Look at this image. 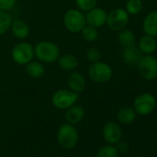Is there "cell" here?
I'll return each mask as SVG.
<instances>
[{
  "label": "cell",
  "instance_id": "obj_27",
  "mask_svg": "<svg viewBox=\"0 0 157 157\" xmlns=\"http://www.w3.org/2000/svg\"><path fill=\"white\" fill-rule=\"evenodd\" d=\"M102 58L101 51L96 47H91L86 52V59L92 64L97 61H100Z\"/></svg>",
  "mask_w": 157,
  "mask_h": 157
},
{
  "label": "cell",
  "instance_id": "obj_12",
  "mask_svg": "<svg viewBox=\"0 0 157 157\" xmlns=\"http://www.w3.org/2000/svg\"><path fill=\"white\" fill-rule=\"evenodd\" d=\"M103 137L109 144H117L122 138V129L116 122H108L103 129Z\"/></svg>",
  "mask_w": 157,
  "mask_h": 157
},
{
  "label": "cell",
  "instance_id": "obj_1",
  "mask_svg": "<svg viewBox=\"0 0 157 157\" xmlns=\"http://www.w3.org/2000/svg\"><path fill=\"white\" fill-rule=\"evenodd\" d=\"M60 56V49L57 44L50 41H41L34 46V57L44 64L56 63Z\"/></svg>",
  "mask_w": 157,
  "mask_h": 157
},
{
  "label": "cell",
  "instance_id": "obj_7",
  "mask_svg": "<svg viewBox=\"0 0 157 157\" xmlns=\"http://www.w3.org/2000/svg\"><path fill=\"white\" fill-rule=\"evenodd\" d=\"M129 21L128 13L123 9H115L107 14L106 25L113 32H119L125 29Z\"/></svg>",
  "mask_w": 157,
  "mask_h": 157
},
{
  "label": "cell",
  "instance_id": "obj_29",
  "mask_svg": "<svg viewBox=\"0 0 157 157\" xmlns=\"http://www.w3.org/2000/svg\"><path fill=\"white\" fill-rule=\"evenodd\" d=\"M117 144V149L118 152L125 153V152L128 151V145L127 142H124V141H123V142H120V141H118Z\"/></svg>",
  "mask_w": 157,
  "mask_h": 157
},
{
  "label": "cell",
  "instance_id": "obj_19",
  "mask_svg": "<svg viewBox=\"0 0 157 157\" xmlns=\"http://www.w3.org/2000/svg\"><path fill=\"white\" fill-rule=\"evenodd\" d=\"M142 54L145 55H151L157 47V42L154 39L153 36L145 34L143 35L140 41H139V46H138Z\"/></svg>",
  "mask_w": 157,
  "mask_h": 157
},
{
  "label": "cell",
  "instance_id": "obj_16",
  "mask_svg": "<svg viewBox=\"0 0 157 157\" xmlns=\"http://www.w3.org/2000/svg\"><path fill=\"white\" fill-rule=\"evenodd\" d=\"M56 62H57L59 67L62 70L67 71V72H71V71L75 70L78 65V57L75 55L70 54V53L64 54V55L60 56Z\"/></svg>",
  "mask_w": 157,
  "mask_h": 157
},
{
  "label": "cell",
  "instance_id": "obj_8",
  "mask_svg": "<svg viewBox=\"0 0 157 157\" xmlns=\"http://www.w3.org/2000/svg\"><path fill=\"white\" fill-rule=\"evenodd\" d=\"M138 71L145 80H154L157 77V58L152 55H145L138 63Z\"/></svg>",
  "mask_w": 157,
  "mask_h": 157
},
{
  "label": "cell",
  "instance_id": "obj_24",
  "mask_svg": "<svg viewBox=\"0 0 157 157\" xmlns=\"http://www.w3.org/2000/svg\"><path fill=\"white\" fill-rule=\"evenodd\" d=\"M141 0H128L126 3V11L128 15H137L142 10Z\"/></svg>",
  "mask_w": 157,
  "mask_h": 157
},
{
  "label": "cell",
  "instance_id": "obj_23",
  "mask_svg": "<svg viewBox=\"0 0 157 157\" xmlns=\"http://www.w3.org/2000/svg\"><path fill=\"white\" fill-rule=\"evenodd\" d=\"M12 17L8 11L0 10V35L5 34L11 26Z\"/></svg>",
  "mask_w": 157,
  "mask_h": 157
},
{
  "label": "cell",
  "instance_id": "obj_6",
  "mask_svg": "<svg viewBox=\"0 0 157 157\" xmlns=\"http://www.w3.org/2000/svg\"><path fill=\"white\" fill-rule=\"evenodd\" d=\"M78 99V94L69 89H60L54 93L52 95L53 105L59 110H67L77 103Z\"/></svg>",
  "mask_w": 157,
  "mask_h": 157
},
{
  "label": "cell",
  "instance_id": "obj_13",
  "mask_svg": "<svg viewBox=\"0 0 157 157\" xmlns=\"http://www.w3.org/2000/svg\"><path fill=\"white\" fill-rule=\"evenodd\" d=\"M85 117V110L82 105H73L66 110L65 119L67 123L71 125H77L81 123Z\"/></svg>",
  "mask_w": 157,
  "mask_h": 157
},
{
  "label": "cell",
  "instance_id": "obj_5",
  "mask_svg": "<svg viewBox=\"0 0 157 157\" xmlns=\"http://www.w3.org/2000/svg\"><path fill=\"white\" fill-rule=\"evenodd\" d=\"M11 57L16 64L25 66L34 58V46L28 42H20L13 46Z\"/></svg>",
  "mask_w": 157,
  "mask_h": 157
},
{
  "label": "cell",
  "instance_id": "obj_21",
  "mask_svg": "<svg viewBox=\"0 0 157 157\" xmlns=\"http://www.w3.org/2000/svg\"><path fill=\"white\" fill-rule=\"evenodd\" d=\"M117 38H118V42H119L120 45L123 48L134 45L136 44L135 34L133 33V32H131L130 30H128L126 28L119 31Z\"/></svg>",
  "mask_w": 157,
  "mask_h": 157
},
{
  "label": "cell",
  "instance_id": "obj_20",
  "mask_svg": "<svg viewBox=\"0 0 157 157\" xmlns=\"http://www.w3.org/2000/svg\"><path fill=\"white\" fill-rule=\"evenodd\" d=\"M136 112L133 108L125 106L121 107L117 113V117L118 121L122 124H130L132 123L135 118H136Z\"/></svg>",
  "mask_w": 157,
  "mask_h": 157
},
{
  "label": "cell",
  "instance_id": "obj_2",
  "mask_svg": "<svg viewBox=\"0 0 157 157\" xmlns=\"http://www.w3.org/2000/svg\"><path fill=\"white\" fill-rule=\"evenodd\" d=\"M63 24L65 28L72 33H81L86 25L85 15L78 9L68 10L63 17Z\"/></svg>",
  "mask_w": 157,
  "mask_h": 157
},
{
  "label": "cell",
  "instance_id": "obj_22",
  "mask_svg": "<svg viewBox=\"0 0 157 157\" xmlns=\"http://www.w3.org/2000/svg\"><path fill=\"white\" fill-rule=\"evenodd\" d=\"M80 33L82 34V39L88 43H93V42L96 41L98 36H99L97 28H94V27L90 26L88 24H86L83 27V29L82 30V32Z\"/></svg>",
  "mask_w": 157,
  "mask_h": 157
},
{
  "label": "cell",
  "instance_id": "obj_11",
  "mask_svg": "<svg viewBox=\"0 0 157 157\" xmlns=\"http://www.w3.org/2000/svg\"><path fill=\"white\" fill-rule=\"evenodd\" d=\"M67 84L69 90L80 94L85 90V87H86L85 77L81 72L73 70L67 76Z\"/></svg>",
  "mask_w": 157,
  "mask_h": 157
},
{
  "label": "cell",
  "instance_id": "obj_3",
  "mask_svg": "<svg viewBox=\"0 0 157 157\" xmlns=\"http://www.w3.org/2000/svg\"><path fill=\"white\" fill-rule=\"evenodd\" d=\"M57 142L64 149H72L74 148L78 140V134L74 127L69 123L62 124L56 132Z\"/></svg>",
  "mask_w": 157,
  "mask_h": 157
},
{
  "label": "cell",
  "instance_id": "obj_14",
  "mask_svg": "<svg viewBox=\"0 0 157 157\" xmlns=\"http://www.w3.org/2000/svg\"><path fill=\"white\" fill-rule=\"evenodd\" d=\"M142 56H143L142 52L135 44L123 48L122 58H123V61L128 65H131V66L138 65V63L140 62Z\"/></svg>",
  "mask_w": 157,
  "mask_h": 157
},
{
  "label": "cell",
  "instance_id": "obj_18",
  "mask_svg": "<svg viewBox=\"0 0 157 157\" xmlns=\"http://www.w3.org/2000/svg\"><path fill=\"white\" fill-rule=\"evenodd\" d=\"M142 28L146 34L157 36V11H152L145 17Z\"/></svg>",
  "mask_w": 157,
  "mask_h": 157
},
{
  "label": "cell",
  "instance_id": "obj_10",
  "mask_svg": "<svg viewBox=\"0 0 157 157\" xmlns=\"http://www.w3.org/2000/svg\"><path fill=\"white\" fill-rule=\"evenodd\" d=\"M106 18H107V13L105 12V10L97 7L87 11L85 15L86 24L97 29L103 27L106 23Z\"/></svg>",
  "mask_w": 157,
  "mask_h": 157
},
{
  "label": "cell",
  "instance_id": "obj_17",
  "mask_svg": "<svg viewBox=\"0 0 157 157\" xmlns=\"http://www.w3.org/2000/svg\"><path fill=\"white\" fill-rule=\"evenodd\" d=\"M25 70L32 78H40L45 74V67L43 62L39 60H32L25 65Z\"/></svg>",
  "mask_w": 157,
  "mask_h": 157
},
{
  "label": "cell",
  "instance_id": "obj_15",
  "mask_svg": "<svg viewBox=\"0 0 157 157\" xmlns=\"http://www.w3.org/2000/svg\"><path fill=\"white\" fill-rule=\"evenodd\" d=\"M14 37L20 40H24L30 35V27L28 23L21 19L12 21L10 29Z\"/></svg>",
  "mask_w": 157,
  "mask_h": 157
},
{
  "label": "cell",
  "instance_id": "obj_25",
  "mask_svg": "<svg viewBox=\"0 0 157 157\" xmlns=\"http://www.w3.org/2000/svg\"><path fill=\"white\" fill-rule=\"evenodd\" d=\"M119 152L116 146L105 145L102 147L96 153V157H118Z\"/></svg>",
  "mask_w": 157,
  "mask_h": 157
},
{
  "label": "cell",
  "instance_id": "obj_9",
  "mask_svg": "<svg viewBox=\"0 0 157 157\" xmlns=\"http://www.w3.org/2000/svg\"><path fill=\"white\" fill-rule=\"evenodd\" d=\"M134 110L137 114L146 116L151 114L156 105V101L153 95L151 94H141L138 95L134 100Z\"/></svg>",
  "mask_w": 157,
  "mask_h": 157
},
{
  "label": "cell",
  "instance_id": "obj_4",
  "mask_svg": "<svg viewBox=\"0 0 157 157\" xmlns=\"http://www.w3.org/2000/svg\"><path fill=\"white\" fill-rule=\"evenodd\" d=\"M88 75L94 82L103 84L111 80L113 69L107 63L97 61L91 64L88 69Z\"/></svg>",
  "mask_w": 157,
  "mask_h": 157
},
{
  "label": "cell",
  "instance_id": "obj_26",
  "mask_svg": "<svg viewBox=\"0 0 157 157\" xmlns=\"http://www.w3.org/2000/svg\"><path fill=\"white\" fill-rule=\"evenodd\" d=\"M98 0H75L78 10L82 12H87L97 6Z\"/></svg>",
  "mask_w": 157,
  "mask_h": 157
},
{
  "label": "cell",
  "instance_id": "obj_28",
  "mask_svg": "<svg viewBox=\"0 0 157 157\" xmlns=\"http://www.w3.org/2000/svg\"><path fill=\"white\" fill-rule=\"evenodd\" d=\"M17 0H0V10L10 11L16 5Z\"/></svg>",
  "mask_w": 157,
  "mask_h": 157
}]
</instances>
